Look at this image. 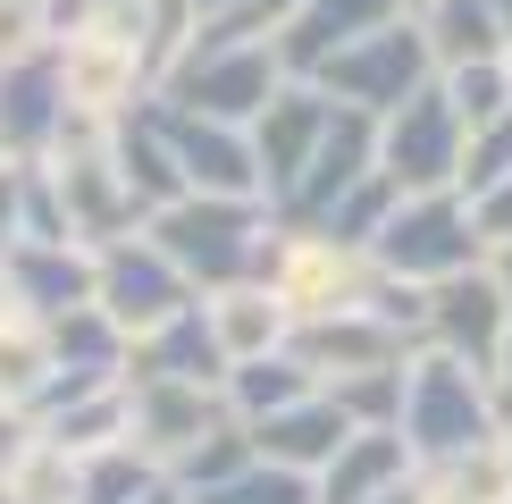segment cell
Listing matches in <instances>:
<instances>
[{"instance_id":"21","label":"cell","mask_w":512,"mask_h":504,"mask_svg":"<svg viewBox=\"0 0 512 504\" xmlns=\"http://www.w3.org/2000/svg\"><path fill=\"white\" fill-rule=\"evenodd\" d=\"M210 328H219L227 362H252V353L294 345V303H286L269 278H236V286L210 294Z\"/></svg>"},{"instance_id":"27","label":"cell","mask_w":512,"mask_h":504,"mask_svg":"<svg viewBox=\"0 0 512 504\" xmlns=\"http://www.w3.org/2000/svg\"><path fill=\"white\" fill-rule=\"evenodd\" d=\"M403 378H412V353L403 362H378V370L328 378V395L353 412V429H403Z\"/></svg>"},{"instance_id":"1","label":"cell","mask_w":512,"mask_h":504,"mask_svg":"<svg viewBox=\"0 0 512 504\" xmlns=\"http://www.w3.org/2000/svg\"><path fill=\"white\" fill-rule=\"evenodd\" d=\"M143 227L160 236V252L202 294H219L236 278H269L277 244H286V219H277L269 194H177V202H160Z\"/></svg>"},{"instance_id":"23","label":"cell","mask_w":512,"mask_h":504,"mask_svg":"<svg viewBox=\"0 0 512 504\" xmlns=\"http://www.w3.org/2000/svg\"><path fill=\"white\" fill-rule=\"evenodd\" d=\"M412 437L403 429H353V446L319 471V504H370V496H387L403 471H412Z\"/></svg>"},{"instance_id":"22","label":"cell","mask_w":512,"mask_h":504,"mask_svg":"<svg viewBox=\"0 0 512 504\" xmlns=\"http://www.w3.org/2000/svg\"><path fill=\"white\" fill-rule=\"evenodd\" d=\"M420 504H512V437H479V446L429 454L420 462Z\"/></svg>"},{"instance_id":"26","label":"cell","mask_w":512,"mask_h":504,"mask_svg":"<svg viewBox=\"0 0 512 504\" xmlns=\"http://www.w3.org/2000/svg\"><path fill=\"white\" fill-rule=\"evenodd\" d=\"M160 462L135 446V437H118V446H93L84 454V488H76V504H135V496H152L160 488Z\"/></svg>"},{"instance_id":"29","label":"cell","mask_w":512,"mask_h":504,"mask_svg":"<svg viewBox=\"0 0 512 504\" xmlns=\"http://www.w3.org/2000/svg\"><path fill=\"white\" fill-rule=\"evenodd\" d=\"M395 202H403V185L387 177V168H370V177H361V185H353V194L336 202L319 227H328V236H345V244H378V227L395 219Z\"/></svg>"},{"instance_id":"36","label":"cell","mask_w":512,"mask_h":504,"mask_svg":"<svg viewBox=\"0 0 512 504\" xmlns=\"http://www.w3.org/2000/svg\"><path fill=\"white\" fill-rule=\"evenodd\" d=\"M370 504H420V462H412V471H403V479H395V488H387V496H370Z\"/></svg>"},{"instance_id":"40","label":"cell","mask_w":512,"mask_h":504,"mask_svg":"<svg viewBox=\"0 0 512 504\" xmlns=\"http://www.w3.org/2000/svg\"><path fill=\"white\" fill-rule=\"evenodd\" d=\"M496 17H504V34H512V0H496Z\"/></svg>"},{"instance_id":"24","label":"cell","mask_w":512,"mask_h":504,"mask_svg":"<svg viewBox=\"0 0 512 504\" xmlns=\"http://www.w3.org/2000/svg\"><path fill=\"white\" fill-rule=\"evenodd\" d=\"M412 17H420V34H429L437 76H445V68H471V59H504V51H512L496 0H420Z\"/></svg>"},{"instance_id":"38","label":"cell","mask_w":512,"mask_h":504,"mask_svg":"<svg viewBox=\"0 0 512 504\" xmlns=\"http://www.w3.org/2000/svg\"><path fill=\"white\" fill-rule=\"evenodd\" d=\"M487 261H496V278L512 286V244H504V252H487Z\"/></svg>"},{"instance_id":"19","label":"cell","mask_w":512,"mask_h":504,"mask_svg":"<svg viewBox=\"0 0 512 504\" xmlns=\"http://www.w3.org/2000/svg\"><path fill=\"white\" fill-rule=\"evenodd\" d=\"M294 353L319 370V387L328 378H345V370H378V362H403L412 353V336L387 328L370 303L361 311H328V320H294Z\"/></svg>"},{"instance_id":"31","label":"cell","mask_w":512,"mask_h":504,"mask_svg":"<svg viewBox=\"0 0 512 504\" xmlns=\"http://www.w3.org/2000/svg\"><path fill=\"white\" fill-rule=\"evenodd\" d=\"M445 93H454V110L487 126V118H504L512 110V76H504V59H471V68H445Z\"/></svg>"},{"instance_id":"28","label":"cell","mask_w":512,"mask_h":504,"mask_svg":"<svg viewBox=\"0 0 512 504\" xmlns=\"http://www.w3.org/2000/svg\"><path fill=\"white\" fill-rule=\"evenodd\" d=\"M185 504H319V479H311V471H286V462H261V454H252L236 479H219V488H194Z\"/></svg>"},{"instance_id":"39","label":"cell","mask_w":512,"mask_h":504,"mask_svg":"<svg viewBox=\"0 0 512 504\" xmlns=\"http://www.w3.org/2000/svg\"><path fill=\"white\" fill-rule=\"evenodd\" d=\"M219 9H236V0H202V17H219ZM202 17H194V26H202Z\"/></svg>"},{"instance_id":"8","label":"cell","mask_w":512,"mask_h":504,"mask_svg":"<svg viewBox=\"0 0 512 504\" xmlns=\"http://www.w3.org/2000/svg\"><path fill=\"white\" fill-rule=\"evenodd\" d=\"M101 311L126 328V336H143V328H160V320H177L185 303H202V286L185 278L177 261L160 252L152 227H135V236H118V244H101Z\"/></svg>"},{"instance_id":"12","label":"cell","mask_w":512,"mask_h":504,"mask_svg":"<svg viewBox=\"0 0 512 504\" xmlns=\"http://www.w3.org/2000/svg\"><path fill=\"white\" fill-rule=\"evenodd\" d=\"M152 118H160L177 168L194 177V194H269V185H261V152H252V126L177 110V101H152Z\"/></svg>"},{"instance_id":"37","label":"cell","mask_w":512,"mask_h":504,"mask_svg":"<svg viewBox=\"0 0 512 504\" xmlns=\"http://www.w3.org/2000/svg\"><path fill=\"white\" fill-rule=\"evenodd\" d=\"M135 504H185V488H177V479H160V488H152V496H135Z\"/></svg>"},{"instance_id":"25","label":"cell","mask_w":512,"mask_h":504,"mask_svg":"<svg viewBox=\"0 0 512 504\" xmlns=\"http://www.w3.org/2000/svg\"><path fill=\"white\" fill-rule=\"evenodd\" d=\"M311 387H319V370H311L294 345L252 353V362L227 370V404H236V420H269V412H286L294 395H311Z\"/></svg>"},{"instance_id":"30","label":"cell","mask_w":512,"mask_h":504,"mask_svg":"<svg viewBox=\"0 0 512 504\" xmlns=\"http://www.w3.org/2000/svg\"><path fill=\"white\" fill-rule=\"evenodd\" d=\"M244 462H252V429H244V420H219V429H210V437H202V446L185 454L168 479H177V488L194 496V488H219V479H236Z\"/></svg>"},{"instance_id":"11","label":"cell","mask_w":512,"mask_h":504,"mask_svg":"<svg viewBox=\"0 0 512 504\" xmlns=\"http://www.w3.org/2000/svg\"><path fill=\"white\" fill-rule=\"evenodd\" d=\"M51 177H59V202H68V236L76 244H118V236H135L152 210L135 202V185L118 177V160H110V135H93V143H59L51 152Z\"/></svg>"},{"instance_id":"5","label":"cell","mask_w":512,"mask_h":504,"mask_svg":"<svg viewBox=\"0 0 512 504\" xmlns=\"http://www.w3.org/2000/svg\"><path fill=\"white\" fill-rule=\"evenodd\" d=\"M277 84H286L277 42H219V51H177V59H168L160 101L202 110V118H236V126H252V118L269 110Z\"/></svg>"},{"instance_id":"34","label":"cell","mask_w":512,"mask_h":504,"mask_svg":"<svg viewBox=\"0 0 512 504\" xmlns=\"http://www.w3.org/2000/svg\"><path fill=\"white\" fill-rule=\"evenodd\" d=\"M34 437H42V420H34L26 404H9V395H0V479L17 471V454H26Z\"/></svg>"},{"instance_id":"10","label":"cell","mask_w":512,"mask_h":504,"mask_svg":"<svg viewBox=\"0 0 512 504\" xmlns=\"http://www.w3.org/2000/svg\"><path fill=\"white\" fill-rule=\"evenodd\" d=\"M429 345L462 353V362L504 378V345H512V286L496 278V261L454 269V278L429 286Z\"/></svg>"},{"instance_id":"14","label":"cell","mask_w":512,"mask_h":504,"mask_svg":"<svg viewBox=\"0 0 512 504\" xmlns=\"http://www.w3.org/2000/svg\"><path fill=\"white\" fill-rule=\"evenodd\" d=\"M0 278H9V303H17V311L59 320V311L93 303L101 252H93V244H68V236H17L9 252H0Z\"/></svg>"},{"instance_id":"17","label":"cell","mask_w":512,"mask_h":504,"mask_svg":"<svg viewBox=\"0 0 512 504\" xmlns=\"http://www.w3.org/2000/svg\"><path fill=\"white\" fill-rule=\"evenodd\" d=\"M395 17H412V0H303L294 26L277 34V59H286V76H319L345 42L395 26Z\"/></svg>"},{"instance_id":"6","label":"cell","mask_w":512,"mask_h":504,"mask_svg":"<svg viewBox=\"0 0 512 504\" xmlns=\"http://www.w3.org/2000/svg\"><path fill=\"white\" fill-rule=\"evenodd\" d=\"M429 76H437V59H429L420 17H395V26L345 42V51H336L311 84H319L328 101H353V110H378V118H387V110H403V101H412Z\"/></svg>"},{"instance_id":"9","label":"cell","mask_w":512,"mask_h":504,"mask_svg":"<svg viewBox=\"0 0 512 504\" xmlns=\"http://www.w3.org/2000/svg\"><path fill=\"white\" fill-rule=\"evenodd\" d=\"M219 420H236L227 387H202V378H126V437H135L160 471H177Z\"/></svg>"},{"instance_id":"13","label":"cell","mask_w":512,"mask_h":504,"mask_svg":"<svg viewBox=\"0 0 512 504\" xmlns=\"http://www.w3.org/2000/svg\"><path fill=\"white\" fill-rule=\"evenodd\" d=\"M68 68H59V42L51 51H17L0 59V152L17 160H42L59 143V126H68Z\"/></svg>"},{"instance_id":"4","label":"cell","mask_w":512,"mask_h":504,"mask_svg":"<svg viewBox=\"0 0 512 504\" xmlns=\"http://www.w3.org/2000/svg\"><path fill=\"white\" fill-rule=\"evenodd\" d=\"M462 143H471V118L454 110L445 76H429L403 110L378 118V168L403 185V194H437V185H462Z\"/></svg>"},{"instance_id":"16","label":"cell","mask_w":512,"mask_h":504,"mask_svg":"<svg viewBox=\"0 0 512 504\" xmlns=\"http://www.w3.org/2000/svg\"><path fill=\"white\" fill-rule=\"evenodd\" d=\"M244 429H252V454H261V462H286V471H311V479H319L336 454L353 446V412L336 404L328 387L294 395L286 412H269V420H244Z\"/></svg>"},{"instance_id":"15","label":"cell","mask_w":512,"mask_h":504,"mask_svg":"<svg viewBox=\"0 0 512 504\" xmlns=\"http://www.w3.org/2000/svg\"><path fill=\"white\" fill-rule=\"evenodd\" d=\"M328 118H336V101L319 93L311 76H286L269 93V110L252 118V152H261V185H269V202H286L294 185H303V168L319 152V135H328Z\"/></svg>"},{"instance_id":"3","label":"cell","mask_w":512,"mask_h":504,"mask_svg":"<svg viewBox=\"0 0 512 504\" xmlns=\"http://www.w3.org/2000/svg\"><path fill=\"white\" fill-rule=\"evenodd\" d=\"M378 269H395V278H454V269H479L487 261V236H479V210L462 185H437V194H403L395 219L378 227Z\"/></svg>"},{"instance_id":"41","label":"cell","mask_w":512,"mask_h":504,"mask_svg":"<svg viewBox=\"0 0 512 504\" xmlns=\"http://www.w3.org/2000/svg\"><path fill=\"white\" fill-rule=\"evenodd\" d=\"M504 76H512V51H504Z\"/></svg>"},{"instance_id":"42","label":"cell","mask_w":512,"mask_h":504,"mask_svg":"<svg viewBox=\"0 0 512 504\" xmlns=\"http://www.w3.org/2000/svg\"><path fill=\"white\" fill-rule=\"evenodd\" d=\"M412 9H420V0H412Z\"/></svg>"},{"instance_id":"35","label":"cell","mask_w":512,"mask_h":504,"mask_svg":"<svg viewBox=\"0 0 512 504\" xmlns=\"http://www.w3.org/2000/svg\"><path fill=\"white\" fill-rule=\"evenodd\" d=\"M471 210H479L487 252H504V244H512V177H504V185H487V194H471Z\"/></svg>"},{"instance_id":"33","label":"cell","mask_w":512,"mask_h":504,"mask_svg":"<svg viewBox=\"0 0 512 504\" xmlns=\"http://www.w3.org/2000/svg\"><path fill=\"white\" fill-rule=\"evenodd\" d=\"M34 34H59L51 26V0H0V59L34 51Z\"/></svg>"},{"instance_id":"20","label":"cell","mask_w":512,"mask_h":504,"mask_svg":"<svg viewBox=\"0 0 512 504\" xmlns=\"http://www.w3.org/2000/svg\"><path fill=\"white\" fill-rule=\"evenodd\" d=\"M110 160H118V177L135 185V202H143V210H160V202L194 194V177H185L177 152H168V135H160L152 101H135V110H118V118H110Z\"/></svg>"},{"instance_id":"32","label":"cell","mask_w":512,"mask_h":504,"mask_svg":"<svg viewBox=\"0 0 512 504\" xmlns=\"http://www.w3.org/2000/svg\"><path fill=\"white\" fill-rule=\"evenodd\" d=\"M512 177V110L471 126V143H462V194H487V185Z\"/></svg>"},{"instance_id":"7","label":"cell","mask_w":512,"mask_h":504,"mask_svg":"<svg viewBox=\"0 0 512 504\" xmlns=\"http://www.w3.org/2000/svg\"><path fill=\"white\" fill-rule=\"evenodd\" d=\"M269 286L294 303V320H328V311H361L378 286V252L370 244H345L328 227H286L277 244V269Z\"/></svg>"},{"instance_id":"2","label":"cell","mask_w":512,"mask_h":504,"mask_svg":"<svg viewBox=\"0 0 512 504\" xmlns=\"http://www.w3.org/2000/svg\"><path fill=\"white\" fill-rule=\"evenodd\" d=\"M512 420V395L496 370L462 362V353L445 345H412V378H403V437H412V454H454V446H479V437H496Z\"/></svg>"},{"instance_id":"18","label":"cell","mask_w":512,"mask_h":504,"mask_svg":"<svg viewBox=\"0 0 512 504\" xmlns=\"http://www.w3.org/2000/svg\"><path fill=\"white\" fill-rule=\"evenodd\" d=\"M227 345L219 328H210V303H185L177 320L143 328L135 345H126V378H202V387H227Z\"/></svg>"}]
</instances>
